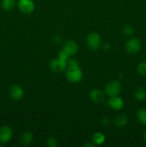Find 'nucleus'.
<instances>
[{
	"mask_svg": "<svg viewBox=\"0 0 146 147\" xmlns=\"http://www.w3.org/2000/svg\"><path fill=\"white\" fill-rule=\"evenodd\" d=\"M134 97L138 101H143L146 98V89L143 87H140L135 91Z\"/></svg>",
	"mask_w": 146,
	"mask_h": 147,
	"instance_id": "2eb2a0df",
	"label": "nucleus"
},
{
	"mask_svg": "<svg viewBox=\"0 0 146 147\" xmlns=\"http://www.w3.org/2000/svg\"><path fill=\"white\" fill-rule=\"evenodd\" d=\"M50 67L54 73H60L66 70L67 67V61L57 57L54 58L50 61Z\"/></svg>",
	"mask_w": 146,
	"mask_h": 147,
	"instance_id": "39448f33",
	"label": "nucleus"
},
{
	"mask_svg": "<svg viewBox=\"0 0 146 147\" xmlns=\"http://www.w3.org/2000/svg\"><path fill=\"white\" fill-rule=\"evenodd\" d=\"M110 47H111V46H110V43L108 42H105L102 45V48L104 50H109L110 49Z\"/></svg>",
	"mask_w": 146,
	"mask_h": 147,
	"instance_id": "b1692460",
	"label": "nucleus"
},
{
	"mask_svg": "<svg viewBox=\"0 0 146 147\" xmlns=\"http://www.w3.org/2000/svg\"><path fill=\"white\" fill-rule=\"evenodd\" d=\"M105 141V136L101 132H97L92 136V142L94 145H101Z\"/></svg>",
	"mask_w": 146,
	"mask_h": 147,
	"instance_id": "dca6fc26",
	"label": "nucleus"
},
{
	"mask_svg": "<svg viewBox=\"0 0 146 147\" xmlns=\"http://www.w3.org/2000/svg\"><path fill=\"white\" fill-rule=\"evenodd\" d=\"M128 122V118L125 114L118 115L114 121L115 125L117 127H123L126 126Z\"/></svg>",
	"mask_w": 146,
	"mask_h": 147,
	"instance_id": "f8f14e48",
	"label": "nucleus"
},
{
	"mask_svg": "<svg viewBox=\"0 0 146 147\" xmlns=\"http://www.w3.org/2000/svg\"><path fill=\"white\" fill-rule=\"evenodd\" d=\"M1 7L3 10L6 11H10L14 9L16 7L15 0H2L1 3Z\"/></svg>",
	"mask_w": 146,
	"mask_h": 147,
	"instance_id": "ddd939ff",
	"label": "nucleus"
},
{
	"mask_svg": "<svg viewBox=\"0 0 146 147\" xmlns=\"http://www.w3.org/2000/svg\"><path fill=\"white\" fill-rule=\"evenodd\" d=\"M145 39H146V37H145Z\"/></svg>",
	"mask_w": 146,
	"mask_h": 147,
	"instance_id": "cd10ccee",
	"label": "nucleus"
},
{
	"mask_svg": "<svg viewBox=\"0 0 146 147\" xmlns=\"http://www.w3.org/2000/svg\"><path fill=\"white\" fill-rule=\"evenodd\" d=\"M102 124L104 125V126H109V124L110 123V118L108 117L103 118L102 120Z\"/></svg>",
	"mask_w": 146,
	"mask_h": 147,
	"instance_id": "5701e85b",
	"label": "nucleus"
},
{
	"mask_svg": "<svg viewBox=\"0 0 146 147\" xmlns=\"http://www.w3.org/2000/svg\"><path fill=\"white\" fill-rule=\"evenodd\" d=\"M70 56L71 55H70L69 54V53H67V52L66 51L64 48H63L62 50H60V53H59V55H58V57H60V58L66 60V61H68L69 59H70Z\"/></svg>",
	"mask_w": 146,
	"mask_h": 147,
	"instance_id": "aec40b11",
	"label": "nucleus"
},
{
	"mask_svg": "<svg viewBox=\"0 0 146 147\" xmlns=\"http://www.w3.org/2000/svg\"><path fill=\"white\" fill-rule=\"evenodd\" d=\"M90 98L95 103H101L105 98V94L99 88H94L90 91Z\"/></svg>",
	"mask_w": 146,
	"mask_h": 147,
	"instance_id": "1a4fd4ad",
	"label": "nucleus"
},
{
	"mask_svg": "<svg viewBox=\"0 0 146 147\" xmlns=\"http://www.w3.org/2000/svg\"><path fill=\"white\" fill-rule=\"evenodd\" d=\"M13 136V131L8 126H2L0 127V143H8Z\"/></svg>",
	"mask_w": 146,
	"mask_h": 147,
	"instance_id": "0eeeda50",
	"label": "nucleus"
},
{
	"mask_svg": "<svg viewBox=\"0 0 146 147\" xmlns=\"http://www.w3.org/2000/svg\"><path fill=\"white\" fill-rule=\"evenodd\" d=\"M137 73L143 76H146V61H143L137 65Z\"/></svg>",
	"mask_w": 146,
	"mask_h": 147,
	"instance_id": "6ab92c4d",
	"label": "nucleus"
},
{
	"mask_svg": "<svg viewBox=\"0 0 146 147\" xmlns=\"http://www.w3.org/2000/svg\"><path fill=\"white\" fill-rule=\"evenodd\" d=\"M137 119L142 124L146 126V109H140L136 113Z\"/></svg>",
	"mask_w": 146,
	"mask_h": 147,
	"instance_id": "f3484780",
	"label": "nucleus"
},
{
	"mask_svg": "<svg viewBox=\"0 0 146 147\" xmlns=\"http://www.w3.org/2000/svg\"><path fill=\"white\" fill-rule=\"evenodd\" d=\"M63 48L70 55H75L76 53L78 52L79 47L77 45V42L73 40H68L64 43V45Z\"/></svg>",
	"mask_w": 146,
	"mask_h": 147,
	"instance_id": "9b49d317",
	"label": "nucleus"
},
{
	"mask_svg": "<svg viewBox=\"0 0 146 147\" xmlns=\"http://www.w3.org/2000/svg\"><path fill=\"white\" fill-rule=\"evenodd\" d=\"M86 43L89 49L92 50H97L102 46L101 37L96 32H91L86 39Z\"/></svg>",
	"mask_w": 146,
	"mask_h": 147,
	"instance_id": "f03ea898",
	"label": "nucleus"
},
{
	"mask_svg": "<svg viewBox=\"0 0 146 147\" xmlns=\"http://www.w3.org/2000/svg\"><path fill=\"white\" fill-rule=\"evenodd\" d=\"M144 140H145V143H146V130H145V133H144Z\"/></svg>",
	"mask_w": 146,
	"mask_h": 147,
	"instance_id": "bb28decb",
	"label": "nucleus"
},
{
	"mask_svg": "<svg viewBox=\"0 0 146 147\" xmlns=\"http://www.w3.org/2000/svg\"><path fill=\"white\" fill-rule=\"evenodd\" d=\"M122 32L124 35L127 36V37H131L134 34V29H133V26L130 24H125L123 27L122 29Z\"/></svg>",
	"mask_w": 146,
	"mask_h": 147,
	"instance_id": "a211bd4d",
	"label": "nucleus"
},
{
	"mask_svg": "<svg viewBox=\"0 0 146 147\" xmlns=\"http://www.w3.org/2000/svg\"><path fill=\"white\" fill-rule=\"evenodd\" d=\"M17 5L19 11L24 14H31L35 9V4L33 0H19Z\"/></svg>",
	"mask_w": 146,
	"mask_h": 147,
	"instance_id": "423d86ee",
	"label": "nucleus"
},
{
	"mask_svg": "<svg viewBox=\"0 0 146 147\" xmlns=\"http://www.w3.org/2000/svg\"><path fill=\"white\" fill-rule=\"evenodd\" d=\"M122 85L117 80H113L110 83H107L104 88L105 94L107 95L109 97H113L117 96L121 93Z\"/></svg>",
	"mask_w": 146,
	"mask_h": 147,
	"instance_id": "7ed1b4c3",
	"label": "nucleus"
},
{
	"mask_svg": "<svg viewBox=\"0 0 146 147\" xmlns=\"http://www.w3.org/2000/svg\"><path fill=\"white\" fill-rule=\"evenodd\" d=\"M66 78L71 83H79L83 78L82 71L79 65L68 66L66 69Z\"/></svg>",
	"mask_w": 146,
	"mask_h": 147,
	"instance_id": "f257e3e1",
	"label": "nucleus"
},
{
	"mask_svg": "<svg viewBox=\"0 0 146 147\" xmlns=\"http://www.w3.org/2000/svg\"><path fill=\"white\" fill-rule=\"evenodd\" d=\"M83 146H85V147H94V144H90V143H88V144H84L83 145Z\"/></svg>",
	"mask_w": 146,
	"mask_h": 147,
	"instance_id": "a878e982",
	"label": "nucleus"
},
{
	"mask_svg": "<svg viewBox=\"0 0 146 147\" xmlns=\"http://www.w3.org/2000/svg\"><path fill=\"white\" fill-rule=\"evenodd\" d=\"M53 40H55V41H53L54 43H56V44H58V43L60 42V41H61V37H58V36H56V37H53Z\"/></svg>",
	"mask_w": 146,
	"mask_h": 147,
	"instance_id": "393cba45",
	"label": "nucleus"
},
{
	"mask_svg": "<svg viewBox=\"0 0 146 147\" xmlns=\"http://www.w3.org/2000/svg\"><path fill=\"white\" fill-rule=\"evenodd\" d=\"M33 140V134L29 131H25L22 134L20 138V142L24 146L29 145Z\"/></svg>",
	"mask_w": 146,
	"mask_h": 147,
	"instance_id": "4468645a",
	"label": "nucleus"
},
{
	"mask_svg": "<svg viewBox=\"0 0 146 147\" xmlns=\"http://www.w3.org/2000/svg\"><path fill=\"white\" fill-rule=\"evenodd\" d=\"M47 146L50 147H55L57 146V141L54 137H49L47 140Z\"/></svg>",
	"mask_w": 146,
	"mask_h": 147,
	"instance_id": "412c9836",
	"label": "nucleus"
},
{
	"mask_svg": "<svg viewBox=\"0 0 146 147\" xmlns=\"http://www.w3.org/2000/svg\"><path fill=\"white\" fill-rule=\"evenodd\" d=\"M125 50L129 54L135 55L137 54L141 49V42L139 39L136 37H132L130 38L125 45Z\"/></svg>",
	"mask_w": 146,
	"mask_h": 147,
	"instance_id": "20e7f679",
	"label": "nucleus"
},
{
	"mask_svg": "<svg viewBox=\"0 0 146 147\" xmlns=\"http://www.w3.org/2000/svg\"><path fill=\"white\" fill-rule=\"evenodd\" d=\"M108 104L111 109L115 111H119L121 110L124 106V101L121 98L118 97V96H113V97H110Z\"/></svg>",
	"mask_w": 146,
	"mask_h": 147,
	"instance_id": "9d476101",
	"label": "nucleus"
},
{
	"mask_svg": "<svg viewBox=\"0 0 146 147\" xmlns=\"http://www.w3.org/2000/svg\"><path fill=\"white\" fill-rule=\"evenodd\" d=\"M9 94L13 100H19L24 96V90L18 85H13L9 88Z\"/></svg>",
	"mask_w": 146,
	"mask_h": 147,
	"instance_id": "6e6552de",
	"label": "nucleus"
},
{
	"mask_svg": "<svg viewBox=\"0 0 146 147\" xmlns=\"http://www.w3.org/2000/svg\"><path fill=\"white\" fill-rule=\"evenodd\" d=\"M67 65L69 66H74V65H79V63L77 60L75 59H69L67 61Z\"/></svg>",
	"mask_w": 146,
	"mask_h": 147,
	"instance_id": "4be33fe9",
	"label": "nucleus"
}]
</instances>
